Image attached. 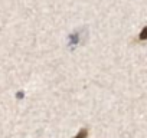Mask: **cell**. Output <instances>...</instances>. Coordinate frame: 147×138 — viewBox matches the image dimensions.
Wrapping results in <instances>:
<instances>
[{
  "instance_id": "obj_1",
  "label": "cell",
  "mask_w": 147,
  "mask_h": 138,
  "mask_svg": "<svg viewBox=\"0 0 147 138\" xmlns=\"http://www.w3.org/2000/svg\"><path fill=\"white\" fill-rule=\"evenodd\" d=\"M87 137H88V128H82L74 138H87Z\"/></svg>"
},
{
  "instance_id": "obj_2",
  "label": "cell",
  "mask_w": 147,
  "mask_h": 138,
  "mask_svg": "<svg viewBox=\"0 0 147 138\" xmlns=\"http://www.w3.org/2000/svg\"><path fill=\"white\" fill-rule=\"evenodd\" d=\"M138 40H147V26H144L143 27V30L140 32V35H138Z\"/></svg>"
}]
</instances>
